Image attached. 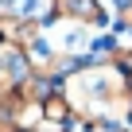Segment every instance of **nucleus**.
<instances>
[]
</instances>
